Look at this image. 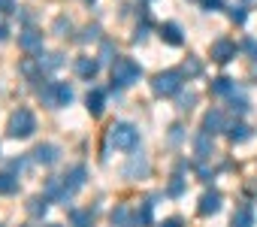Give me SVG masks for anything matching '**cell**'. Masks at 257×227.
<instances>
[{
	"mask_svg": "<svg viewBox=\"0 0 257 227\" xmlns=\"http://www.w3.org/2000/svg\"><path fill=\"white\" fill-rule=\"evenodd\" d=\"M161 227H185V224H182V218H167Z\"/></svg>",
	"mask_w": 257,
	"mask_h": 227,
	"instance_id": "37",
	"label": "cell"
},
{
	"mask_svg": "<svg viewBox=\"0 0 257 227\" xmlns=\"http://www.w3.org/2000/svg\"><path fill=\"white\" fill-rule=\"evenodd\" d=\"M248 19V13H245V7H230V22H236V25H242Z\"/></svg>",
	"mask_w": 257,
	"mask_h": 227,
	"instance_id": "29",
	"label": "cell"
},
{
	"mask_svg": "<svg viewBox=\"0 0 257 227\" xmlns=\"http://www.w3.org/2000/svg\"><path fill=\"white\" fill-rule=\"evenodd\" d=\"M112 224H115V227H134V215H131V209H127V206H115V212H112Z\"/></svg>",
	"mask_w": 257,
	"mask_h": 227,
	"instance_id": "20",
	"label": "cell"
},
{
	"mask_svg": "<svg viewBox=\"0 0 257 227\" xmlns=\"http://www.w3.org/2000/svg\"><path fill=\"white\" fill-rule=\"evenodd\" d=\"M230 227H254V209L251 206H239L230 218Z\"/></svg>",
	"mask_w": 257,
	"mask_h": 227,
	"instance_id": "16",
	"label": "cell"
},
{
	"mask_svg": "<svg viewBox=\"0 0 257 227\" xmlns=\"http://www.w3.org/2000/svg\"><path fill=\"white\" fill-rule=\"evenodd\" d=\"M194 149H197V158H200V161H206V158L212 155V137H209V134H200V137H197V143H194Z\"/></svg>",
	"mask_w": 257,
	"mask_h": 227,
	"instance_id": "22",
	"label": "cell"
},
{
	"mask_svg": "<svg viewBox=\"0 0 257 227\" xmlns=\"http://www.w3.org/2000/svg\"><path fill=\"white\" fill-rule=\"evenodd\" d=\"M152 91L158 97H173L182 91V70H164L152 79Z\"/></svg>",
	"mask_w": 257,
	"mask_h": 227,
	"instance_id": "6",
	"label": "cell"
},
{
	"mask_svg": "<svg viewBox=\"0 0 257 227\" xmlns=\"http://www.w3.org/2000/svg\"><path fill=\"white\" fill-rule=\"evenodd\" d=\"M0 227H4V224H0Z\"/></svg>",
	"mask_w": 257,
	"mask_h": 227,
	"instance_id": "40",
	"label": "cell"
},
{
	"mask_svg": "<svg viewBox=\"0 0 257 227\" xmlns=\"http://www.w3.org/2000/svg\"><path fill=\"white\" fill-rule=\"evenodd\" d=\"M85 176H88L85 167H73L67 176H52V179L46 182V197L55 200V203H67V200L85 185Z\"/></svg>",
	"mask_w": 257,
	"mask_h": 227,
	"instance_id": "1",
	"label": "cell"
},
{
	"mask_svg": "<svg viewBox=\"0 0 257 227\" xmlns=\"http://www.w3.org/2000/svg\"><path fill=\"white\" fill-rule=\"evenodd\" d=\"M212 94H218V97H227V94H233V79H227V76H218V79H212Z\"/></svg>",
	"mask_w": 257,
	"mask_h": 227,
	"instance_id": "21",
	"label": "cell"
},
{
	"mask_svg": "<svg viewBox=\"0 0 257 227\" xmlns=\"http://www.w3.org/2000/svg\"><path fill=\"white\" fill-rule=\"evenodd\" d=\"M103 103H106V94L100 91V88H94V91H88V97H85V106H88V112L97 119V116H103Z\"/></svg>",
	"mask_w": 257,
	"mask_h": 227,
	"instance_id": "15",
	"label": "cell"
},
{
	"mask_svg": "<svg viewBox=\"0 0 257 227\" xmlns=\"http://www.w3.org/2000/svg\"><path fill=\"white\" fill-rule=\"evenodd\" d=\"M152 206H155V203L149 200V203L137 212V224H140V227H149V224H152Z\"/></svg>",
	"mask_w": 257,
	"mask_h": 227,
	"instance_id": "25",
	"label": "cell"
},
{
	"mask_svg": "<svg viewBox=\"0 0 257 227\" xmlns=\"http://www.w3.org/2000/svg\"><path fill=\"white\" fill-rule=\"evenodd\" d=\"M19 191V179L13 173H0V194H16Z\"/></svg>",
	"mask_w": 257,
	"mask_h": 227,
	"instance_id": "23",
	"label": "cell"
},
{
	"mask_svg": "<svg viewBox=\"0 0 257 227\" xmlns=\"http://www.w3.org/2000/svg\"><path fill=\"white\" fill-rule=\"evenodd\" d=\"M46 209H49V197H46V194H43V197H31V203H28V212H31V215L40 218V215H46Z\"/></svg>",
	"mask_w": 257,
	"mask_h": 227,
	"instance_id": "24",
	"label": "cell"
},
{
	"mask_svg": "<svg viewBox=\"0 0 257 227\" xmlns=\"http://www.w3.org/2000/svg\"><path fill=\"white\" fill-rule=\"evenodd\" d=\"M140 176H149V161L143 155H131V161L124 164V179H140Z\"/></svg>",
	"mask_w": 257,
	"mask_h": 227,
	"instance_id": "10",
	"label": "cell"
},
{
	"mask_svg": "<svg viewBox=\"0 0 257 227\" xmlns=\"http://www.w3.org/2000/svg\"><path fill=\"white\" fill-rule=\"evenodd\" d=\"M76 73L91 82V79L100 73V58H88V55H85V58H76Z\"/></svg>",
	"mask_w": 257,
	"mask_h": 227,
	"instance_id": "13",
	"label": "cell"
},
{
	"mask_svg": "<svg viewBox=\"0 0 257 227\" xmlns=\"http://www.w3.org/2000/svg\"><path fill=\"white\" fill-rule=\"evenodd\" d=\"M109 146H115L121 152H134L140 146V131L127 122H118V125L109 128Z\"/></svg>",
	"mask_w": 257,
	"mask_h": 227,
	"instance_id": "3",
	"label": "cell"
},
{
	"mask_svg": "<svg viewBox=\"0 0 257 227\" xmlns=\"http://www.w3.org/2000/svg\"><path fill=\"white\" fill-rule=\"evenodd\" d=\"M0 13H16V0H0Z\"/></svg>",
	"mask_w": 257,
	"mask_h": 227,
	"instance_id": "35",
	"label": "cell"
},
{
	"mask_svg": "<svg viewBox=\"0 0 257 227\" xmlns=\"http://www.w3.org/2000/svg\"><path fill=\"white\" fill-rule=\"evenodd\" d=\"M200 215H215L218 209H221V194L218 191H206L203 197H200Z\"/></svg>",
	"mask_w": 257,
	"mask_h": 227,
	"instance_id": "14",
	"label": "cell"
},
{
	"mask_svg": "<svg viewBox=\"0 0 257 227\" xmlns=\"http://www.w3.org/2000/svg\"><path fill=\"white\" fill-rule=\"evenodd\" d=\"M206 4V10L209 13H218V10H224V0H203Z\"/></svg>",
	"mask_w": 257,
	"mask_h": 227,
	"instance_id": "33",
	"label": "cell"
},
{
	"mask_svg": "<svg viewBox=\"0 0 257 227\" xmlns=\"http://www.w3.org/2000/svg\"><path fill=\"white\" fill-rule=\"evenodd\" d=\"M10 40V28L7 25H0V43H7Z\"/></svg>",
	"mask_w": 257,
	"mask_h": 227,
	"instance_id": "38",
	"label": "cell"
},
{
	"mask_svg": "<svg viewBox=\"0 0 257 227\" xmlns=\"http://www.w3.org/2000/svg\"><path fill=\"white\" fill-rule=\"evenodd\" d=\"M31 155H34V164L52 167V164H58V158H61V149H58L55 143H43V146H37Z\"/></svg>",
	"mask_w": 257,
	"mask_h": 227,
	"instance_id": "7",
	"label": "cell"
},
{
	"mask_svg": "<svg viewBox=\"0 0 257 227\" xmlns=\"http://www.w3.org/2000/svg\"><path fill=\"white\" fill-rule=\"evenodd\" d=\"M224 134H227V140H230V143H245V140L251 137V128H248V125H242V122H233V125H227V131H224Z\"/></svg>",
	"mask_w": 257,
	"mask_h": 227,
	"instance_id": "17",
	"label": "cell"
},
{
	"mask_svg": "<svg viewBox=\"0 0 257 227\" xmlns=\"http://www.w3.org/2000/svg\"><path fill=\"white\" fill-rule=\"evenodd\" d=\"M221 131H227V125H224V112H221V109H209L206 116H203V134L215 137V134H221Z\"/></svg>",
	"mask_w": 257,
	"mask_h": 227,
	"instance_id": "9",
	"label": "cell"
},
{
	"mask_svg": "<svg viewBox=\"0 0 257 227\" xmlns=\"http://www.w3.org/2000/svg\"><path fill=\"white\" fill-rule=\"evenodd\" d=\"M115 46L112 43H103V49H100V64H115Z\"/></svg>",
	"mask_w": 257,
	"mask_h": 227,
	"instance_id": "26",
	"label": "cell"
},
{
	"mask_svg": "<svg viewBox=\"0 0 257 227\" xmlns=\"http://www.w3.org/2000/svg\"><path fill=\"white\" fill-rule=\"evenodd\" d=\"M91 209H70V227H91Z\"/></svg>",
	"mask_w": 257,
	"mask_h": 227,
	"instance_id": "19",
	"label": "cell"
},
{
	"mask_svg": "<svg viewBox=\"0 0 257 227\" xmlns=\"http://www.w3.org/2000/svg\"><path fill=\"white\" fill-rule=\"evenodd\" d=\"M49 227H55V224H49Z\"/></svg>",
	"mask_w": 257,
	"mask_h": 227,
	"instance_id": "39",
	"label": "cell"
},
{
	"mask_svg": "<svg viewBox=\"0 0 257 227\" xmlns=\"http://www.w3.org/2000/svg\"><path fill=\"white\" fill-rule=\"evenodd\" d=\"M143 76V67L134 58H115L112 64V88H131Z\"/></svg>",
	"mask_w": 257,
	"mask_h": 227,
	"instance_id": "2",
	"label": "cell"
},
{
	"mask_svg": "<svg viewBox=\"0 0 257 227\" xmlns=\"http://www.w3.org/2000/svg\"><path fill=\"white\" fill-rule=\"evenodd\" d=\"M185 191V182H182V176H173V182H170V194L173 197H179Z\"/></svg>",
	"mask_w": 257,
	"mask_h": 227,
	"instance_id": "30",
	"label": "cell"
},
{
	"mask_svg": "<svg viewBox=\"0 0 257 227\" xmlns=\"http://www.w3.org/2000/svg\"><path fill=\"white\" fill-rule=\"evenodd\" d=\"M52 31H55V34H61V37H64V34H67V31H70V22H67V19H55V25H52Z\"/></svg>",
	"mask_w": 257,
	"mask_h": 227,
	"instance_id": "31",
	"label": "cell"
},
{
	"mask_svg": "<svg viewBox=\"0 0 257 227\" xmlns=\"http://www.w3.org/2000/svg\"><path fill=\"white\" fill-rule=\"evenodd\" d=\"M10 137L13 140H28L34 131H37V119H34V112L31 109H16L13 116H10Z\"/></svg>",
	"mask_w": 257,
	"mask_h": 227,
	"instance_id": "5",
	"label": "cell"
},
{
	"mask_svg": "<svg viewBox=\"0 0 257 227\" xmlns=\"http://www.w3.org/2000/svg\"><path fill=\"white\" fill-rule=\"evenodd\" d=\"M19 46H22L25 52H37V49H43V34H40L37 28H25V31L19 34Z\"/></svg>",
	"mask_w": 257,
	"mask_h": 227,
	"instance_id": "11",
	"label": "cell"
},
{
	"mask_svg": "<svg viewBox=\"0 0 257 227\" xmlns=\"http://www.w3.org/2000/svg\"><path fill=\"white\" fill-rule=\"evenodd\" d=\"M37 64H40V70L46 73V70H58V67H61L64 61H61V55H58V52H40Z\"/></svg>",
	"mask_w": 257,
	"mask_h": 227,
	"instance_id": "18",
	"label": "cell"
},
{
	"mask_svg": "<svg viewBox=\"0 0 257 227\" xmlns=\"http://www.w3.org/2000/svg\"><path fill=\"white\" fill-rule=\"evenodd\" d=\"M40 100H43V106H49V109H61V106H67V103L73 100V88H70L67 82H46V85L40 88Z\"/></svg>",
	"mask_w": 257,
	"mask_h": 227,
	"instance_id": "4",
	"label": "cell"
},
{
	"mask_svg": "<svg viewBox=\"0 0 257 227\" xmlns=\"http://www.w3.org/2000/svg\"><path fill=\"white\" fill-rule=\"evenodd\" d=\"M230 109L236 112V116H242V112H248V100L245 97H233L230 100Z\"/></svg>",
	"mask_w": 257,
	"mask_h": 227,
	"instance_id": "28",
	"label": "cell"
},
{
	"mask_svg": "<svg viewBox=\"0 0 257 227\" xmlns=\"http://www.w3.org/2000/svg\"><path fill=\"white\" fill-rule=\"evenodd\" d=\"M200 61H194V58H188V64H185V73H191V76H200Z\"/></svg>",
	"mask_w": 257,
	"mask_h": 227,
	"instance_id": "32",
	"label": "cell"
},
{
	"mask_svg": "<svg viewBox=\"0 0 257 227\" xmlns=\"http://www.w3.org/2000/svg\"><path fill=\"white\" fill-rule=\"evenodd\" d=\"M209 55H212V61L227 64V61H233V58H236V43H230V40H215V43H212V49H209Z\"/></svg>",
	"mask_w": 257,
	"mask_h": 227,
	"instance_id": "8",
	"label": "cell"
},
{
	"mask_svg": "<svg viewBox=\"0 0 257 227\" xmlns=\"http://www.w3.org/2000/svg\"><path fill=\"white\" fill-rule=\"evenodd\" d=\"M91 40H100V28L97 25H88L82 31V37H79V43H91Z\"/></svg>",
	"mask_w": 257,
	"mask_h": 227,
	"instance_id": "27",
	"label": "cell"
},
{
	"mask_svg": "<svg viewBox=\"0 0 257 227\" xmlns=\"http://www.w3.org/2000/svg\"><path fill=\"white\" fill-rule=\"evenodd\" d=\"M146 37H149V25H140V28H137V34H134V43H143Z\"/></svg>",
	"mask_w": 257,
	"mask_h": 227,
	"instance_id": "34",
	"label": "cell"
},
{
	"mask_svg": "<svg viewBox=\"0 0 257 227\" xmlns=\"http://www.w3.org/2000/svg\"><path fill=\"white\" fill-rule=\"evenodd\" d=\"M197 100V94H188V97H182V106L179 109H191V103Z\"/></svg>",
	"mask_w": 257,
	"mask_h": 227,
	"instance_id": "36",
	"label": "cell"
},
{
	"mask_svg": "<svg viewBox=\"0 0 257 227\" xmlns=\"http://www.w3.org/2000/svg\"><path fill=\"white\" fill-rule=\"evenodd\" d=\"M158 34H161V40H164L167 46H182V43H185V37H182V28H179L176 22H164Z\"/></svg>",
	"mask_w": 257,
	"mask_h": 227,
	"instance_id": "12",
	"label": "cell"
}]
</instances>
